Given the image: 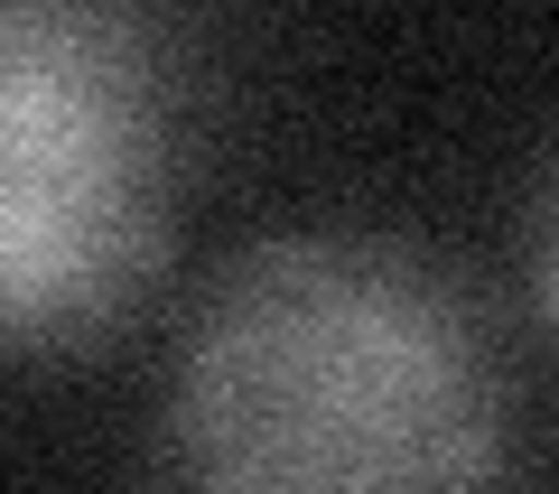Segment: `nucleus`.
I'll return each instance as SVG.
<instances>
[{
    "label": "nucleus",
    "instance_id": "nucleus-1",
    "mask_svg": "<svg viewBox=\"0 0 559 494\" xmlns=\"http://www.w3.org/2000/svg\"><path fill=\"white\" fill-rule=\"evenodd\" d=\"M168 467L261 494L503 475V374L448 271L364 234L234 261L168 392Z\"/></svg>",
    "mask_w": 559,
    "mask_h": 494
},
{
    "label": "nucleus",
    "instance_id": "nucleus-2",
    "mask_svg": "<svg viewBox=\"0 0 559 494\" xmlns=\"http://www.w3.org/2000/svg\"><path fill=\"white\" fill-rule=\"evenodd\" d=\"M168 252V103L103 0H0V355H75Z\"/></svg>",
    "mask_w": 559,
    "mask_h": 494
},
{
    "label": "nucleus",
    "instance_id": "nucleus-3",
    "mask_svg": "<svg viewBox=\"0 0 559 494\" xmlns=\"http://www.w3.org/2000/svg\"><path fill=\"white\" fill-rule=\"evenodd\" d=\"M522 271H532L540 327L559 337V158H550V178H540V197H532V224H522Z\"/></svg>",
    "mask_w": 559,
    "mask_h": 494
}]
</instances>
